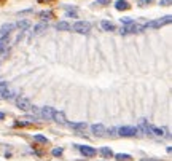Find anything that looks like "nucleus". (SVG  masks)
Wrapping results in <instances>:
<instances>
[{
  "label": "nucleus",
  "instance_id": "f257e3e1",
  "mask_svg": "<svg viewBox=\"0 0 172 161\" xmlns=\"http://www.w3.org/2000/svg\"><path fill=\"white\" fill-rule=\"evenodd\" d=\"M73 31H75L77 34L86 35V34H89V31H91V22H88V21H77V22L73 24Z\"/></svg>",
  "mask_w": 172,
  "mask_h": 161
},
{
  "label": "nucleus",
  "instance_id": "f03ea898",
  "mask_svg": "<svg viewBox=\"0 0 172 161\" xmlns=\"http://www.w3.org/2000/svg\"><path fill=\"white\" fill-rule=\"evenodd\" d=\"M170 21H172V16L167 15V16H163L161 19H156V21L148 22L147 26H145V27H150V29H160V27H163V26H166V24H170Z\"/></svg>",
  "mask_w": 172,
  "mask_h": 161
},
{
  "label": "nucleus",
  "instance_id": "7ed1b4c3",
  "mask_svg": "<svg viewBox=\"0 0 172 161\" xmlns=\"http://www.w3.org/2000/svg\"><path fill=\"white\" fill-rule=\"evenodd\" d=\"M118 134L123 136V137H132V136L137 134V129L134 126H121L120 129H118Z\"/></svg>",
  "mask_w": 172,
  "mask_h": 161
},
{
  "label": "nucleus",
  "instance_id": "20e7f679",
  "mask_svg": "<svg viewBox=\"0 0 172 161\" xmlns=\"http://www.w3.org/2000/svg\"><path fill=\"white\" fill-rule=\"evenodd\" d=\"M75 149H78L80 153L85 155V156H94L96 155V150L92 149V147H89V145H77Z\"/></svg>",
  "mask_w": 172,
  "mask_h": 161
},
{
  "label": "nucleus",
  "instance_id": "39448f33",
  "mask_svg": "<svg viewBox=\"0 0 172 161\" xmlns=\"http://www.w3.org/2000/svg\"><path fill=\"white\" fill-rule=\"evenodd\" d=\"M91 132L94 134V136H104L105 132H107V128H105L102 123H96L91 126Z\"/></svg>",
  "mask_w": 172,
  "mask_h": 161
},
{
  "label": "nucleus",
  "instance_id": "423d86ee",
  "mask_svg": "<svg viewBox=\"0 0 172 161\" xmlns=\"http://www.w3.org/2000/svg\"><path fill=\"white\" fill-rule=\"evenodd\" d=\"M16 107L19 110H29V107H30V102L27 97H18L16 99Z\"/></svg>",
  "mask_w": 172,
  "mask_h": 161
},
{
  "label": "nucleus",
  "instance_id": "0eeeda50",
  "mask_svg": "<svg viewBox=\"0 0 172 161\" xmlns=\"http://www.w3.org/2000/svg\"><path fill=\"white\" fill-rule=\"evenodd\" d=\"M53 120L59 125H67V118H65L62 110H54V115H53Z\"/></svg>",
  "mask_w": 172,
  "mask_h": 161
},
{
  "label": "nucleus",
  "instance_id": "6e6552de",
  "mask_svg": "<svg viewBox=\"0 0 172 161\" xmlns=\"http://www.w3.org/2000/svg\"><path fill=\"white\" fill-rule=\"evenodd\" d=\"M53 115H54V109H53V107L46 105L40 110V116H43L45 120H53Z\"/></svg>",
  "mask_w": 172,
  "mask_h": 161
},
{
  "label": "nucleus",
  "instance_id": "1a4fd4ad",
  "mask_svg": "<svg viewBox=\"0 0 172 161\" xmlns=\"http://www.w3.org/2000/svg\"><path fill=\"white\" fill-rule=\"evenodd\" d=\"M13 29H15V26H13V24H3L2 27H0V35H2V37H8V34Z\"/></svg>",
  "mask_w": 172,
  "mask_h": 161
},
{
  "label": "nucleus",
  "instance_id": "9d476101",
  "mask_svg": "<svg viewBox=\"0 0 172 161\" xmlns=\"http://www.w3.org/2000/svg\"><path fill=\"white\" fill-rule=\"evenodd\" d=\"M0 96H2L3 99H11V97H15V96H16V91H15V89H11V88L8 86L7 89H3V92H2Z\"/></svg>",
  "mask_w": 172,
  "mask_h": 161
},
{
  "label": "nucleus",
  "instance_id": "9b49d317",
  "mask_svg": "<svg viewBox=\"0 0 172 161\" xmlns=\"http://www.w3.org/2000/svg\"><path fill=\"white\" fill-rule=\"evenodd\" d=\"M115 8H116L118 11H124V10H128V8H129V3L126 2V0H116Z\"/></svg>",
  "mask_w": 172,
  "mask_h": 161
},
{
  "label": "nucleus",
  "instance_id": "f8f14e48",
  "mask_svg": "<svg viewBox=\"0 0 172 161\" xmlns=\"http://www.w3.org/2000/svg\"><path fill=\"white\" fill-rule=\"evenodd\" d=\"M100 27H102L104 31H107V32H112V31L116 29V27H115V24L110 22V21H102V22H100Z\"/></svg>",
  "mask_w": 172,
  "mask_h": 161
},
{
  "label": "nucleus",
  "instance_id": "ddd939ff",
  "mask_svg": "<svg viewBox=\"0 0 172 161\" xmlns=\"http://www.w3.org/2000/svg\"><path fill=\"white\" fill-rule=\"evenodd\" d=\"M70 29V24L67 21H59L56 24V31H69Z\"/></svg>",
  "mask_w": 172,
  "mask_h": 161
},
{
  "label": "nucleus",
  "instance_id": "4468645a",
  "mask_svg": "<svg viewBox=\"0 0 172 161\" xmlns=\"http://www.w3.org/2000/svg\"><path fill=\"white\" fill-rule=\"evenodd\" d=\"M139 128H140L145 134H148V132H150V128H148L147 120H143V118H140V120H139Z\"/></svg>",
  "mask_w": 172,
  "mask_h": 161
},
{
  "label": "nucleus",
  "instance_id": "2eb2a0df",
  "mask_svg": "<svg viewBox=\"0 0 172 161\" xmlns=\"http://www.w3.org/2000/svg\"><path fill=\"white\" fill-rule=\"evenodd\" d=\"M99 153L104 156V158H112L113 153H112V149H109V147H102V149L99 150Z\"/></svg>",
  "mask_w": 172,
  "mask_h": 161
},
{
  "label": "nucleus",
  "instance_id": "dca6fc26",
  "mask_svg": "<svg viewBox=\"0 0 172 161\" xmlns=\"http://www.w3.org/2000/svg\"><path fill=\"white\" fill-rule=\"evenodd\" d=\"M8 45H10L8 37H2V38H0V53H3L8 48Z\"/></svg>",
  "mask_w": 172,
  "mask_h": 161
},
{
  "label": "nucleus",
  "instance_id": "f3484780",
  "mask_svg": "<svg viewBox=\"0 0 172 161\" xmlns=\"http://www.w3.org/2000/svg\"><path fill=\"white\" fill-rule=\"evenodd\" d=\"M29 24H30V22H29L27 19H22V21H18L16 24H13V26H15V27H18V29H22V31H24V29L29 27Z\"/></svg>",
  "mask_w": 172,
  "mask_h": 161
},
{
  "label": "nucleus",
  "instance_id": "a211bd4d",
  "mask_svg": "<svg viewBox=\"0 0 172 161\" xmlns=\"http://www.w3.org/2000/svg\"><path fill=\"white\" fill-rule=\"evenodd\" d=\"M29 121H34V118H27V120H18V121H15V126H27V125H30Z\"/></svg>",
  "mask_w": 172,
  "mask_h": 161
},
{
  "label": "nucleus",
  "instance_id": "6ab92c4d",
  "mask_svg": "<svg viewBox=\"0 0 172 161\" xmlns=\"http://www.w3.org/2000/svg\"><path fill=\"white\" fill-rule=\"evenodd\" d=\"M73 129H77V131H83V129H86V123H69Z\"/></svg>",
  "mask_w": 172,
  "mask_h": 161
},
{
  "label": "nucleus",
  "instance_id": "aec40b11",
  "mask_svg": "<svg viewBox=\"0 0 172 161\" xmlns=\"http://www.w3.org/2000/svg\"><path fill=\"white\" fill-rule=\"evenodd\" d=\"M115 158H116L118 161H129V159H131V155H124V153H118V155H115Z\"/></svg>",
  "mask_w": 172,
  "mask_h": 161
},
{
  "label": "nucleus",
  "instance_id": "412c9836",
  "mask_svg": "<svg viewBox=\"0 0 172 161\" xmlns=\"http://www.w3.org/2000/svg\"><path fill=\"white\" fill-rule=\"evenodd\" d=\"M45 29H46V24H45V22H43V24H38L37 27L34 29V34H40V32H43Z\"/></svg>",
  "mask_w": 172,
  "mask_h": 161
},
{
  "label": "nucleus",
  "instance_id": "4be33fe9",
  "mask_svg": "<svg viewBox=\"0 0 172 161\" xmlns=\"http://www.w3.org/2000/svg\"><path fill=\"white\" fill-rule=\"evenodd\" d=\"M34 139H35L37 142H40V144H48V139H46V137H43L42 134H37V136H35Z\"/></svg>",
  "mask_w": 172,
  "mask_h": 161
},
{
  "label": "nucleus",
  "instance_id": "5701e85b",
  "mask_svg": "<svg viewBox=\"0 0 172 161\" xmlns=\"http://www.w3.org/2000/svg\"><path fill=\"white\" fill-rule=\"evenodd\" d=\"M150 132H153V134H156V136H163V129H160V128H150Z\"/></svg>",
  "mask_w": 172,
  "mask_h": 161
},
{
  "label": "nucleus",
  "instance_id": "b1692460",
  "mask_svg": "<svg viewBox=\"0 0 172 161\" xmlns=\"http://www.w3.org/2000/svg\"><path fill=\"white\" fill-rule=\"evenodd\" d=\"M124 26H131V24H134V19H131V18H121L120 19Z\"/></svg>",
  "mask_w": 172,
  "mask_h": 161
},
{
  "label": "nucleus",
  "instance_id": "393cba45",
  "mask_svg": "<svg viewBox=\"0 0 172 161\" xmlns=\"http://www.w3.org/2000/svg\"><path fill=\"white\" fill-rule=\"evenodd\" d=\"M40 16L43 19H49V18H53V13L51 11H43V13H40Z\"/></svg>",
  "mask_w": 172,
  "mask_h": 161
},
{
  "label": "nucleus",
  "instance_id": "a878e982",
  "mask_svg": "<svg viewBox=\"0 0 172 161\" xmlns=\"http://www.w3.org/2000/svg\"><path fill=\"white\" fill-rule=\"evenodd\" d=\"M51 153H53V156H61V155L64 153V150H62V149H53Z\"/></svg>",
  "mask_w": 172,
  "mask_h": 161
},
{
  "label": "nucleus",
  "instance_id": "bb28decb",
  "mask_svg": "<svg viewBox=\"0 0 172 161\" xmlns=\"http://www.w3.org/2000/svg\"><path fill=\"white\" fill-rule=\"evenodd\" d=\"M29 109H30V112H32V113H35V115H40V109H38V107H32V105H30Z\"/></svg>",
  "mask_w": 172,
  "mask_h": 161
},
{
  "label": "nucleus",
  "instance_id": "cd10ccee",
  "mask_svg": "<svg viewBox=\"0 0 172 161\" xmlns=\"http://www.w3.org/2000/svg\"><path fill=\"white\" fill-rule=\"evenodd\" d=\"M8 88V83H5V82H2V83H0V94H2V92H3V89H7Z\"/></svg>",
  "mask_w": 172,
  "mask_h": 161
},
{
  "label": "nucleus",
  "instance_id": "c85d7f7f",
  "mask_svg": "<svg viewBox=\"0 0 172 161\" xmlns=\"http://www.w3.org/2000/svg\"><path fill=\"white\" fill-rule=\"evenodd\" d=\"M151 3V0H139V7H143V5H148Z\"/></svg>",
  "mask_w": 172,
  "mask_h": 161
},
{
  "label": "nucleus",
  "instance_id": "c756f323",
  "mask_svg": "<svg viewBox=\"0 0 172 161\" xmlns=\"http://www.w3.org/2000/svg\"><path fill=\"white\" fill-rule=\"evenodd\" d=\"M97 3H100V5H107V3H110V0H97Z\"/></svg>",
  "mask_w": 172,
  "mask_h": 161
},
{
  "label": "nucleus",
  "instance_id": "7c9ffc66",
  "mask_svg": "<svg viewBox=\"0 0 172 161\" xmlns=\"http://www.w3.org/2000/svg\"><path fill=\"white\" fill-rule=\"evenodd\" d=\"M172 0H161V5H170Z\"/></svg>",
  "mask_w": 172,
  "mask_h": 161
},
{
  "label": "nucleus",
  "instance_id": "2f4dec72",
  "mask_svg": "<svg viewBox=\"0 0 172 161\" xmlns=\"http://www.w3.org/2000/svg\"><path fill=\"white\" fill-rule=\"evenodd\" d=\"M67 16H72V18H73V16H77V13H75L73 10H70V11H67Z\"/></svg>",
  "mask_w": 172,
  "mask_h": 161
},
{
  "label": "nucleus",
  "instance_id": "473e14b6",
  "mask_svg": "<svg viewBox=\"0 0 172 161\" xmlns=\"http://www.w3.org/2000/svg\"><path fill=\"white\" fill-rule=\"evenodd\" d=\"M140 161H161V159H153V158H142Z\"/></svg>",
  "mask_w": 172,
  "mask_h": 161
},
{
  "label": "nucleus",
  "instance_id": "72a5a7b5",
  "mask_svg": "<svg viewBox=\"0 0 172 161\" xmlns=\"http://www.w3.org/2000/svg\"><path fill=\"white\" fill-rule=\"evenodd\" d=\"M166 152H167V153L170 155V152H172V147H170V145H169V147H167V149H166Z\"/></svg>",
  "mask_w": 172,
  "mask_h": 161
},
{
  "label": "nucleus",
  "instance_id": "f704fd0d",
  "mask_svg": "<svg viewBox=\"0 0 172 161\" xmlns=\"http://www.w3.org/2000/svg\"><path fill=\"white\" fill-rule=\"evenodd\" d=\"M3 118H5V113H3V112H0V120H3Z\"/></svg>",
  "mask_w": 172,
  "mask_h": 161
},
{
  "label": "nucleus",
  "instance_id": "c9c22d12",
  "mask_svg": "<svg viewBox=\"0 0 172 161\" xmlns=\"http://www.w3.org/2000/svg\"><path fill=\"white\" fill-rule=\"evenodd\" d=\"M40 2H46V0H40Z\"/></svg>",
  "mask_w": 172,
  "mask_h": 161
}]
</instances>
